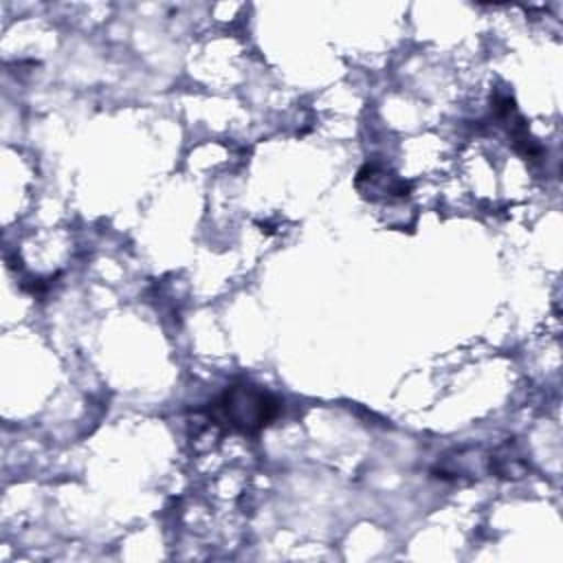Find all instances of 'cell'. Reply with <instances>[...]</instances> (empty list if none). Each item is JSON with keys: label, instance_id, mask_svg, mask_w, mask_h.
<instances>
[{"label": "cell", "instance_id": "cell-1", "mask_svg": "<svg viewBox=\"0 0 563 563\" xmlns=\"http://www.w3.org/2000/svg\"><path fill=\"white\" fill-rule=\"evenodd\" d=\"M282 402L266 389L242 383L231 385L209 409V416L233 431L257 433L279 413Z\"/></svg>", "mask_w": 563, "mask_h": 563}, {"label": "cell", "instance_id": "cell-2", "mask_svg": "<svg viewBox=\"0 0 563 563\" xmlns=\"http://www.w3.org/2000/svg\"><path fill=\"white\" fill-rule=\"evenodd\" d=\"M356 187L365 198H405L409 194V185L387 172L383 165L367 163L356 174Z\"/></svg>", "mask_w": 563, "mask_h": 563}]
</instances>
